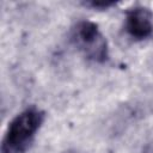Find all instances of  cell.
<instances>
[{"label":"cell","mask_w":153,"mask_h":153,"mask_svg":"<svg viewBox=\"0 0 153 153\" xmlns=\"http://www.w3.org/2000/svg\"><path fill=\"white\" fill-rule=\"evenodd\" d=\"M45 118L43 110L30 106L18 114L7 126L1 141V153H24L31 146Z\"/></svg>","instance_id":"1"},{"label":"cell","mask_w":153,"mask_h":153,"mask_svg":"<svg viewBox=\"0 0 153 153\" xmlns=\"http://www.w3.org/2000/svg\"><path fill=\"white\" fill-rule=\"evenodd\" d=\"M71 39L86 59L97 63H104L109 59L108 42L96 23L78 22L72 29Z\"/></svg>","instance_id":"2"},{"label":"cell","mask_w":153,"mask_h":153,"mask_svg":"<svg viewBox=\"0 0 153 153\" xmlns=\"http://www.w3.org/2000/svg\"><path fill=\"white\" fill-rule=\"evenodd\" d=\"M127 33L137 41L146 39L153 33V13L143 6H135L126 14L124 24Z\"/></svg>","instance_id":"3"},{"label":"cell","mask_w":153,"mask_h":153,"mask_svg":"<svg viewBox=\"0 0 153 153\" xmlns=\"http://www.w3.org/2000/svg\"><path fill=\"white\" fill-rule=\"evenodd\" d=\"M85 6L94 8V10H108L112 6L116 5V2L114 1H88V2H84Z\"/></svg>","instance_id":"4"},{"label":"cell","mask_w":153,"mask_h":153,"mask_svg":"<svg viewBox=\"0 0 153 153\" xmlns=\"http://www.w3.org/2000/svg\"><path fill=\"white\" fill-rule=\"evenodd\" d=\"M142 153H153V139L145 145V147L142 149Z\"/></svg>","instance_id":"5"},{"label":"cell","mask_w":153,"mask_h":153,"mask_svg":"<svg viewBox=\"0 0 153 153\" xmlns=\"http://www.w3.org/2000/svg\"><path fill=\"white\" fill-rule=\"evenodd\" d=\"M63 153H79V152L75 151V149H67V151H65Z\"/></svg>","instance_id":"6"}]
</instances>
